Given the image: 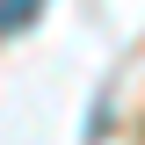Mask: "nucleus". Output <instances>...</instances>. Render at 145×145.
Returning a JSON list of instances; mask_svg holds the SVG:
<instances>
[{
	"instance_id": "1",
	"label": "nucleus",
	"mask_w": 145,
	"mask_h": 145,
	"mask_svg": "<svg viewBox=\"0 0 145 145\" xmlns=\"http://www.w3.org/2000/svg\"><path fill=\"white\" fill-rule=\"evenodd\" d=\"M36 7H44V0H0V29H22Z\"/></svg>"
}]
</instances>
